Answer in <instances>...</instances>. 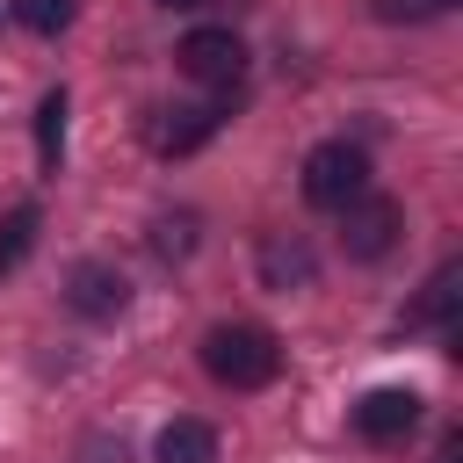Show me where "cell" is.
I'll return each instance as SVG.
<instances>
[{
	"label": "cell",
	"instance_id": "6da1fadb",
	"mask_svg": "<svg viewBox=\"0 0 463 463\" xmlns=\"http://www.w3.org/2000/svg\"><path fill=\"white\" fill-rule=\"evenodd\" d=\"M203 369H210L224 391H260V383H275V369H282V340H275L268 326H246V318L210 326V333H203Z\"/></svg>",
	"mask_w": 463,
	"mask_h": 463
},
{
	"label": "cell",
	"instance_id": "7a4b0ae2",
	"mask_svg": "<svg viewBox=\"0 0 463 463\" xmlns=\"http://www.w3.org/2000/svg\"><path fill=\"white\" fill-rule=\"evenodd\" d=\"M354 195H369V152L347 137H326L304 152V203L311 210H347Z\"/></svg>",
	"mask_w": 463,
	"mask_h": 463
},
{
	"label": "cell",
	"instance_id": "3957f363",
	"mask_svg": "<svg viewBox=\"0 0 463 463\" xmlns=\"http://www.w3.org/2000/svg\"><path fill=\"white\" fill-rule=\"evenodd\" d=\"M174 65L188 72V80H203V87H217V94H232L239 80H246V43L232 36V29H188L181 36V51H174Z\"/></svg>",
	"mask_w": 463,
	"mask_h": 463
},
{
	"label": "cell",
	"instance_id": "277c9868",
	"mask_svg": "<svg viewBox=\"0 0 463 463\" xmlns=\"http://www.w3.org/2000/svg\"><path fill=\"white\" fill-rule=\"evenodd\" d=\"M398 224H405V210H398L391 195H354V203L340 210V246H347L354 260H383L391 239H398Z\"/></svg>",
	"mask_w": 463,
	"mask_h": 463
},
{
	"label": "cell",
	"instance_id": "5b68a950",
	"mask_svg": "<svg viewBox=\"0 0 463 463\" xmlns=\"http://www.w3.org/2000/svg\"><path fill=\"white\" fill-rule=\"evenodd\" d=\"M65 304H72L80 318H123V304H130V282H123L109 260H80V268L65 275Z\"/></svg>",
	"mask_w": 463,
	"mask_h": 463
},
{
	"label": "cell",
	"instance_id": "8992f818",
	"mask_svg": "<svg viewBox=\"0 0 463 463\" xmlns=\"http://www.w3.org/2000/svg\"><path fill=\"white\" fill-rule=\"evenodd\" d=\"M412 427H420V391L383 383V391H369V398L354 405V434H362V441H405Z\"/></svg>",
	"mask_w": 463,
	"mask_h": 463
},
{
	"label": "cell",
	"instance_id": "52a82bcc",
	"mask_svg": "<svg viewBox=\"0 0 463 463\" xmlns=\"http://www.w3.org/2000/svg\"><path fill=\"white\" fill-rule=\"evenodd\" d=\"M224 123V101H188V109H159L152 116V152H166V159H181V152H195L210 130Z\"/></svg>",
	"mask_w": 463,
	"mask_h": 463
},
{
	"label": "cell",
	"instance_id": "ba28073f",
	"mask_svg": "<svg viewBox=\"0 0 463 463\" xmlns=\"http://www.w3.org/2000/svg\"><path fill=\"white\" fill-rule=\"evenodd\" d=\"M456 297H463V260H441V268L427 275L420 304L405 311V326H441V333H456Z\"/></svg>",
	"mask_w": 463,
	"mask_h": 463
},
{
	"label": "cell",
	"instance_id": "9c48e42d",
	"mask_svg": "<svg viewBox=\"0 0 463 463\" xmlns=\"http://www.w3.org/2000/svg\"><path fill=\"white\" fill-rule=\"evenodd\" d=\"M152 463H217V427L203 420H166L152 441Z\"/></svg>",
	"mask_w": 463,
	"mask_h": 463
},
{
	"label": "cell",
	"instance_id": "30bf717a",
	"mask_svg": "<svg viewBox=\"0 0 463 463\" xmlns=\"http://www.w3.org/2000/svg\"><path fill=\"white\" fill-rule=\"evenodd\" d=\"M65 116H72V101H65V87H51V94L36 101V166H43V174H58V152H65Z\"/></svg>",
	"mask_w": 463,
	"mask_h": 463
},
{
	"label": "cell",
	"instance_id": "8fae6325",
	"mask_svg": "<svg viewBox=\"0 0 463 463\" xmlns=\"http://www.w3.org/2000/svg\"><path fill=\"white\" fill-rule=\"evenodd\" d=\"M36 232H43V217H36V203H14V210L0 217V275H14V268L29 260V246H36Z\"/></svg>",
	"mask_w": 463,
	"mask_h": 463
},
{
	"label": "cell",
	"instance_id": "7c38bea8",
	"mask_svg": "<svg viewBox=\"0 0 463 463\" xmlns=\"http://www.w3.org/2000/svg\"><path fill=\"white\" fill-rule=\"evenodd\" d=\"M260 268H268V282H311L304 239H268V246H260Z\"/></svg>",
	"mask_w": 463,
	"mask_h": 463
},
{
	"label": "cell",
	"instance_id": "4fadbf2b",
	"mask_svg": "<svg viewBox=\"0 0 463 463\" xmlns=\"http://www.w3.org/2000/svg\"><path fill=\"white\" fill-rule=\"evenodd\" d=\"M72 14H80V0H14V22H22L29 36H58V29H72Z\"/></svg>",
	"mask_w": 463,
	"mask_h": 463
},
{
	"label": "cell",
	"instance_id": "5bb4252c",
	"mask_svg": "<svg viewBox=\"0 0 463 463\" xmlns=\"http://www.w3.org/2000/svg\"><path fill=\"white\" fill-rule=\"evenodd\" d=\"M188 246H195V217H188V210H181V217H159V224H152V253L181 260Z\"/></svg>",
	"mask_w": 463,
	"mask_h": 463
},
{
	"label": "cell",
	"instance_id": "9a60e30c",
	"mask_svg": "<svg viewBox=\"0 0 463 463\" xmlns=\"http://www.w3.org/2000/svg\"><path fill=\"white\" fill-rule=\"evenodd\" d=\"M434 463H463V427H449V434H441V449H434Z\"/></svg>",
	"mask_w": 463,
	"mask_h": 463
},
{
	"label": "cell",
	"instance_id": "2e32d148",
	"mask_svg": "<svg viewBox=\"0 0 463 463\" xmlns=\"http://www.w3.org/2000/svg\"><path fill=\"white\" fill-rule=\"evenodd\" d=\"M420 7H427V14H441V7H456V0H420Z\"/></svg>",
	"mask_w": 463,
	"mask_h": 463
},
{
	"label": "cell",
	"instance_id": "e0dca14e",
	"mask_svg": "<svg viewBox=\"0 0 463 463\" xmlns=\"http://www.w3.org/2000/svg\"><path fill=\"white\" fill-rule=\"evenodd\" d=\"M159 7H203V0H159Z\"/></svg>",
	"mask_w": 463,
	"mask_h": 463
}]
</instances>
